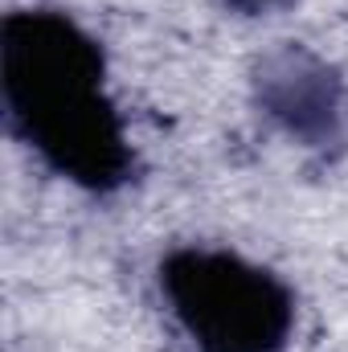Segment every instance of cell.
<instances>
[{"mask_svg": "<svg viewBox=\"0 0 348 352\" xmlns=\"http://www.w3.org/2000/svg\"><path fill=\"white\" fill-rule=\"evenodd\" d=\"M234 8H246V12H254V8H266L270 0H230Z\"/></svg>", "mask_w": 348, "mask_h": 352, "instance_id": "cell-4", "label": "cell"}, {"mask_svg": "<svg viewBox=\"0 0 348 352\" xmlns=\"http://www.w3.org/2000/svg\"><path fill=\"white\" fill-rule=\"evenodd\" d=\"M0 90L8 127L45 168L87 192H115L131 180L135 156L107 94L102 50L66 12L25 8L4 16Z\"/></svg>", "mask_w": 348, "mask_h": 352, "instance_id": "cell-1", "label": "cell"}, {"mask_svg": "<svg viewBox=\"0 0 348 352\" xmlns=\"http://www.w3.org/2000/svg\"><path fill=\"white\" fill-rule=\"evenodd\" d=\"M262 107L299 140H328L340 123V82L316 58L287 50L262 70Z\"/></svg>", "mask_w": 348, "mask_h": 352, "instance_id": "cell-3", "label": "cell"}, {"mask_svg": "<svg viewBox=\"0 0 348 352\" xmlns=\"http://www.w3.org/2000/svg\"><path fill=\"white\" fill-rule=\"evenodd\" d=\"M160 291L197 352H283L295 328L291 287L234 250H173L160 263Z\"/></svg>", "mask_w": 348, "mask_h": 352, "instance_id": "cell-2", "label": "cell"}]
</instances>
